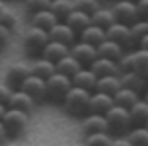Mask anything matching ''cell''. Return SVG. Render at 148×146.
I'll list each match as a JSON object with an SVG mask.
<instances>
[{"instance_id":"obj_21","label":"cell","mask_w":148,"mask_h":146,"mask_svg":"<svg viewBox=\"0 0 148 146\" xmlns=\"http://www.w3.org/2000/svg\"><path fill=\"white\" fill-rule=\"evenodd\" d=\"M119 88H121V78H119L117 74H107V76H97L94 90H96V92H103V94L113 95Z\"/></svg>"},{"instance_id":"obj_24","label":"cell","mask_w":148,"mask_h":146,"mask_svg":"<svg viewBox=\"0 0 148 146\" xmlns=\"http://www.w3.org/2000/svg\"><path fill=\"white\" fill-rule=\"evenodd\" d=\"M72 86H78V88H84V90H94V86H96V80H97V76L90 68H86V66H82L78 72L74 74L72 78Z\"/></svg>"},{"instance_id":"obj_33","label":"cell","mask_w":148,"mask_h":146,"mask_svg":"<svg viewBox=\"0 0 148 146\" xmlns=\"http://www.w3.org/2000/svg\"><path fill=\"white\" fill-rule=\"evenodd\" d=\"M0 23L14 33V31H18V27H20V18H18V16H16L10 8H6V10L0 14Z\"/></svg>"},{"instance_id":"obj_48","label":"cell","mask_w":148,"mask_h":146,"mask_svg":"<svg viewBox=\"0 0 148 146\" xmlns=\"http://www.w3.org/2000/svg\"><path fill=\"white\" fill-rule=\"evenodd\" d=\"M146 80H148V78H146Z\"/></svg>"},{"instance_id":"obj_34","label":"cell","mask_w":148,"mask_h":146,"mask_svg":"<svg viewBox=\"0 0 148 146\" xmlns=\"http://www.w3.org/2000/svg\"><path fill=\"white\" fill-rule=\"evenodd\" d=\"M131 33H133V39L134 41H138L144 33H148V20H144V18H138L136 22H133L131 25Z\"/></svg>"},{"instance_id":"obj_32","label":"cell","mask_w":148,"mask_h":146,"mask_svg":"<svg viewBox=\"0 0 148 146\" xmlns=\"http://www.w3.org/2000/svg\"><path fill=\"white\" fill-rule=\"evenodd\" d=\"M86 144H92V146H107L113 142V136H111V132L103 131V132H92V134H86V138H84Z\"/></svg>"},{"instance_id":"obj_3","label":"cell","mask_w":148,"mask_h":146,"mask_svg":"<svg viewBox=\"0 0 148 146\" xmlns=\"http://www.w3.org/2000/svg\"><path fill=\"white\" fill-rule=\"evenodd\" d=\"M103 117H105V123H107V131L111 134H125L131 129V117H129L127 107H121L117 103H113L103 113Z\"/></svg>"},{"instance_id":"obj_30","label":"cell","mask_w":148,"mask_h":146,"mask_svg":"<svg viewBox=\"0 0 148 146\" xmlns=\"http://www.w3.org/2000/svg\"><path fill=\"white\" fill-rule=\"evenodd\" d=\"M127 134V142L133 146H148V129L146 127H131Z\"/></svg>"},{"instance_id":"obj_45","label":"cell","mask_w":148,"mask_h":146,"mask_svg":"<svg viewBox=\"0 0 148 146\" xmlns=\"http://www.w3.org/2000/svg\"><path fill=\"white\" fill-rule=\"evenodd\" d=\"M99 2H105V0H99Z\"/></svg>"},{"instance_id":"obj_2","label":"cell","mask_w":148,"mask_h":146,"mask_svg":"<svg viewBox=\"0 0 148 146\" xmlns=\"http://www.w3.org/2000/svg\"><path fill=\"white\" fill-rule=\"evenodd\" d=\"M29 113H25L22 109H16V107H6L4 115H2V125L6 129L8 136H22L23 132L27 131V125H29Z\"/></svg>"},{"instance_id":"obj_40","label":"cell","mask_w":148,"mask_h":146,"mask_svg":"<svg viewBox=\"0 0 148 146\" xmlns=\"http://www.w3.org/2000/svg\"><path fill=\"white\" fill-rule=\"evenodd\" d=\"M136 45H138L140 49H146V51H148V33H144V35L136 41Z\"/></svg>"},{"instance_id":"obj_44","label":"cell","mask_w":148,"mask_h":146,"mask_svg":"<svg viewBox=\"0 0 148 146\" xmlns=\"http://www.w3.org/2000/svg\"><path fill=\"white\" fill-rule=\"evenodd\" d=\"M140 95H142V99H144V101L148 103V88H146V90H144V92H142Z\"/></svg>"},{"instance_id":"obj_37","label":"cell","mask_w":148,"mask_h":146,"mask_svg":"<svg viewBox=\"0 0 148 146\" xmlns=\"http://www.w3.org/2000/svg\"><path fill=\"white\" fill-rule=\"evenodd\" d=\"M10 39H12V31L0 23V49H4V47L8 45V41H10Z\"/></svg>"},{"instance_id":"obj_13","label":"cell","mask_w":148,"mask_h":146,"mask_svg":"<svg viewBox=\"0 0 148 146\" xmlns=\"http://www.w3.org/2000/svg\"><path fill=\"white\" fill-rule=\"evenodd\" d=\"M88 68L96 76H107V74H117V76H121V70H119L117 62L111 60V58H105V57H96Z\"/></svg>"},{"instance_id":"obj_15","label":"cell","mask_w":148,"mask_h":146,"mask_svg":"<svg viewBox=\"0 0 148 146\" xmlns=\"http://www.w3.org/2000/svg\"><path fill=\"white\" fill-rule=\"evenodd\" d=\"M82 131L84 134H92V132H103L107 131V123L101 113H86L84 121H82ZM109 132V131H107Z\"/></svg>"},{"instance_id":"obj_41","label":"cell","mask_w":148,"mask_h":146,"mask_svg":"<svg viewBox=\"0 0 148 146\" xmlns=\"http://www.w3.org/2000/svg\"><path fill=\"white\" fill-rule=\"evenodd\" d=\"M6 140H8V132H6V129H4L2 121H0V144H2V142H6Z\"/></svg>"},{"instance_id":"obj_26","label":"cell","mask_w":148,"mask_h":146,"mask_svg":"<svg viewBox=\"0 0 148 146\" xmlns=\"http://www.w3.org/2000/svg\"><path fill=\"white\" fill-rule=\"evenodd\" d=\"M55 68H57V72L64 74V76H68V78H72L74 74L82 68V64L68 53V55H64L62 58H59V60L55 62Z\"/></svg>"},{"instance_id":"obj_19","label":"cell","mask_w":148,"mask_h":146,"mask_svg":"<svg viewBox=\"0 0 148 146\" xmlns=\"http://www.w3.org/2000/svg\"><path fill=\"white\" fill-rule=\"evenodd\" d=\"M96 51H97V57H105V58H111V60L117 62L119 57L123 55L125 49H123L119 43H115V41H111V39L105 37L99 45H96Z\"/></svg>"},{"instance_id":"obj_20","label":"cell","mask_w":148,"mask_h":146,"mask_svg":"<svg viewBox=\"0 0 148 146\" xmlns=\"http://www.w3.org/2000/svg\"><path fill=\"white\" fill-rule=\"evenodd\" d=\"M131 70L148 78V51L136 47V51H131Z\"/></svg>"},{"instance_id":"obj_25","label":"cell","mask_w":148,"mask_h":146,"mask_svg":"<svg viewBox=\"0 0 148 146\" xmlns=\"http://www.w3.org/2000/svg\"><path fill=\"white\" fill-rule=\"evenodd\" d=\"M140 99V94L138 92H134V90H131V88H125V86H121L113 94V103H117V105H121V107H131L133 103H136Z\"/></svg>"},{"instance_id":"obj_36","label":"cell","mask_w":148,"mask_h":146,"mask_svg":"<svg viewBox=\"0 0 148 146\" xmlns=\"http://www.w3.org/2000/svg\"><path fill=\"white\" fill-rule=\"evenodd\" d=\"M49 4H51V0H25V10L29 14H33V12L49 8Z\"/></svg>"},{"instance_id":"obj_35","label":"cell","mask_w":148,"mask_h":146,"mask_svg":"<svg viewBox=\"0 0 148 146\" xmlns=\"http://www.w3.org/2000/svg\"><path fill=\"white\" fill-rule=\"evenodd\" d=\"M72 4H74L76 10H82V12H86V14H92V12H96L97 8L101 6L99 0H74Z\"/></svg>"},{"instance_id":"obj_7","label":"cell","mask_w":148,"mask_h":146,"mask_svg":"<svg viewBox=\"0 0 148 146\" xmlns=\"http://www.w3.org/2000/svg\"><path fill=\"white\" fill-rule=\"evenodd\" d=\"M111 10H113V16H115V22L131 25L133 22L138 20L136 4H134L133 0H117V2L111 6Z\"/></svg>"},{"instance_id":"obj_28","label":"cell","mask_w":148,"mask_h":146,"mask_svg":"<svg viewBox=\"0 0 148 146\" xmlns=\"http://www.w3.org/2000/svg\"><path fill=\"white\" fill-rule=\"evenodd\" d=\"M31 68V74H35V76H39V78H49L53 72H57V68H55V62L53 60H49V58H37L33 64H29Z\"/></svg>"},{"instance_id":"obj_16","label":"cell","mask_w":148,"mask_h":146,"mask_svg":"<svg viewBox=\"0 0 148 146\" xmlns=\"http://www.w3.org/2000/svg\"><path fill=\"white\" fill-rule=\"evenodd\" d=\"M129 117H131V127H146L148 123V103L144 99H138L129 107Z\"/></svg>"},{"instance_id":"obj_23","label":"cell","mask_w":148,"mask_h":146,"mask_svg":"<svg viewBox=\"0 0 148 146\" xmlns=\"http://www.w3.org/2000/svg\"><path fill=\"white\" fill-rule=\"evenodd\" d=\"M62 22H66L68 25L74 29V33L78 35L82 29L88 27L90 23H92V20H90V14H86V12H82V10H76V8H74V10L66 16V18H64V20H62Z\"/></svg>"},{"instance_id":"obj_43","label":"cell","mask_w":148,"mask_h":146,"mask_svg":"<svg viewBox=\"0 0 148 146\" xmlns=\"http://www.w3.org/2000/svg\"><path fill=\"white\" fill-rule=\"evenodd\" d=\"M4 111H6V103H0V119L4 115Z\"/></svg>"},{"instance_id":"obj_11","label":"cell","mask_w":148,"mask_h":146,"mask_svg":"<svg viewBox=\"0 0 148 146\" xmlns=\"http://www.w3.org/2000/svg\"><path fill=\"white\" fill-rule=\"evenodd\" d=\"M35 105H37L35 99L27 92L20 90V88L12 90V94H10V97H8V101H6V107H16V109H22L25 113H31V111L35 109Z\"/></svg>"},{"instance_id":"obj_5","label":"cell","mask_w":148,"mask_h":146,"mask_svg":"<svg viewBox=\"0 0 148 146\" xmlns=\"http://www.w3.org/2000/svg\"><path fill=\"white\" fill-rule=\"evenodd\" d=\"M47 41H49L47 29L29 25V29L23 33L22 45H23V49H25V53H29V55H41L43 47L47 45Z\"/></svg>"},{"instance_id":"obj_12","label":"cell","mask_w":148,"mask_h":146,"mask_svg":"<svg viewBox=\"0 0 148 146\" xmlns=\"http://www.w3.org/2000/svg\"><path fill=\"white\" fill-rule=\"evenodd\" d=\"M20 90L27 92L37 103L45 101V78H39V76H35V74H29V76L22 82Z\"/></svg>"},{"instance_id":"obj_22","label":"cell","mask_w":148,"mask_h":146,"mask_svg":"<svg viewBox=\"0 0 148 146\" xmlns=\"http://www.w3.org/2000/svg\"><path fill=\"white\" fill-rule=\"evenodd\" d=\"M78 39L96 47V45H99L105 39V29L99 27V25H96V23H90L88 27H84L80 33H78Z\"/></svg>"},{"instance_id":"obj_17","label":"cell","mask_w":148,"mask_h":146,"mask_svg":"<svg viewBox=\"0 0 148 146\" xmlns=\"http://www.w3.org/2000/svg\"><path fill=\"white\" fill-rule=\"evenodd\" d=\"M119 78H121V86L131 88V90L138 92V94H142L148 88V80L144 76H140V74H136L134 70H127V72H123Z\"/></svg>"},{"instance_id":"obj_9","label":"cell","mask_w":148,"mask_h":146,"mask_svg":"<svg viewBox=\"0 0 148 146\" xmlns=\"http://www.w3.org/2000/svg\"><path fill=\"white\" fill-rule=\"evenodd\" d=\"M70 55H72L82 66H90V64H92V60L97 57V51H96L94 45L76 39V41L70 45Z\"/></svg>"},{"instance_id":"obj_10","label":"cell","mask_w":148,"mask_h":146,"mask_svg":"<svg viewBox=\"0 0 148 146\" xmlns=\"http://www.w3.org/2000/svg\"><path fill=\"white\" fill-rule=\"evenodd\" d=\"M31 74V68L29 64H25V62H12V64L6 68V84L12 90L22 86V82L27 78Z\"/></svg>"},{"instance_id":"obj_46","label":"cell","mask_w":148,"mask_h":146,"mask_svg":"<svg viewBox=\"0 0 148 146\" xmlns=\"http://www.w3.org/2000/svg\"><path fill=\"white\" fill-rule=\"evenodd\" d=\"M146 129H148V123H146Z\"/></svg>"},{"instance_id":"obj_27","label":"cell","mask_w":148,"mask_h":146,"mask_svg":"<svg viewBox=\"0 0 148 146\" xmlns=\"http://www.w3.org/2000/svg\"><path fill=\"white\" fill-rule=\"evenodd\" d=\"M55 22H59L55 14H53L49 8H45V10H39V12H33L29 18V23L31 25H35V27H41V29H49Z\"/></svg>"},{"instance_id":"obj_18","label":"cell","mask_w":148,"mask_h":146,"mask_svg":"<svg viewBox=\"0 0 148 146\" xmlns=\"http://www.w3.org/2000/svg\"><path fill=\"white\" fill-rule=\"evenodd\" d=\"M70 53V47L64 43H60V41H53V39H49L47 41V45L43 47V51H41V57L49 58V60H53V62H57L59 58H62L64 55H68Z\"/></svg>"},{"instance_id":"obj_49","label":"cell","mask_w":148,"mask_h":146,"mask_svg":"<svg viewBox=\"0 0 148 146\" xmlns=\"http://www.w3.org/2000/svg\"><path fill=\"white\" fill-rule=\"evenodd\" d=\"M146 20H148V18H146Z\"/></svg>"},{"instance_id":"obj_1","label":"cell","mask_w":148,"mask_h":146,"mask_svg":"<svg viewBox=\"0 0 148 146\" xmlns=\"http://www.w3.org/2000/svg\"><path fill=\"white\" fill-rule=\"evenodd\" d=\"M90 90H84V88H78V86H70L68 92L64 94V97L60 99V105L62 109L66 111L68 115H74V117H84L88 113V107H90Z\"/></svg>"},{"instance_id":"obj_31","label":"cell","mask_w":148,"mask_h":146,"mask_svg":"<svg viewBox=\"0 0 148 146\" xmlns=\"http://www.w3.org/2000/svg\"><path fill=\"white\" fill-rule=\"evenodd\" d=\"M49 10L55 14L57 20H64V18L74 10V4H72V0H51Z\"/></svg>"},{"instance_id":"obj_47","label":"cell","mask_w":148,"mask_h":146,"mask_svg":"<svg viewBox=\"0 0 148 146\" xmlns=\"http://www.w3.org/2000/svg\"><path fill=\"white\" fill-rule=\"evenodd\" d=\"M133 2H136V0H133Z\"/></svg>"},{"instance_id":"obj_39","label":"cell","mask_w":148,"mask_h":146,"mask_svg":"<svg viewBox=\"0 0 148 146\" xmlns=\"http://www.w3.org/2000/svg\"><path fill=\"white\" fill-rule=\"evenodd\" d=\"M10 94H12V88L8 84H0V103H6Z\"/></svg>"},{"instance_id":"obj_42","label":"cell","mask_w":148,"mask_h":146,"mask_svg":"<svg viewBox=\"0 0 148 146\" xmlns=\"http://www.w3.org/2000/svg\"><path fill=\"white\" fill-rule=\"evenodd\" d=\"M6 8H8V6H6V0H0V14H2Z\"/></svg>"},{"instance_id":"obj_38","label":"cell","mask_w":148,"mask_h":146,"mask_svg":"<svg viewBox=\"0 0 148 146\" xmlns=\"http://www.w3.org/2000/svg\"><path fill=\"white\" fill-rule=\"evenodd\" d=\"M136 12H138V18H148V0H136Z\"/></svg>"},{"instance_id":"obj_14","label":"cell","mask_w":148,"mask_h":146,"mask_svg":"<svg viewBox=\"0 0 148 146\" xmlns=\"http://www.w3.org/2000/svg\"><path fill=\"white\" fill-rule=\"evenodd\" d=\"M111 105H113V95L92 90V94H90V107H88V113H101V115H103V113L109 109Z\"/></svg>"},{"instance_id":"obj_8","label":"cell","mask_w":148,"mask_h":146,"mask_svg":"<svg viewBox=\"0 0 148 146\" xmlns=\"http://www.w3.org/2000/svg\"><path fill=\"white\" fill-rule=\"evenodd\" d=\"M47 33H49V39H53V41H60V43L68 45V47L78 39V35L74 33V29L70 27L66 22H62V20H59V22L53 23L51 27L47 29Z\"/></svg>"},{"instance_id":"obj_29","label":"cell","mask_w":148,"mask_h":146,"mask_svg":"<svg viewBox=\"0 0 148 146\" xmlns=\"http://www.w3.org/2000/svg\"><path fill=\"white\" fill-rule=\"evenodd\" d=\"M90 20H92V23H96V25L105 29L115 22V16H113V10H111V8H101L99 6L96 12L90 14Z\"/></svg>"},{"instance_id":"obj_6","label":"cell","mask_w":148,"mask_h":146,"mask_svg":"<svg viewBox=\"0 0 148 146\" xmlns=\"http://www.w3.org/2000/svg\"><path fill=\"white\" fill-rule=\"evenodd\" d=\"M105 37L119 43L123 49H129V47L136 45V41L133 39V33H131V27L121 22H113L109 27H105Z\"/></svg>"},{"instance_id":"obj_4","label":"cell","mask_w":148,"mask_h":146,"mask_svg":"<svg viewBox=\"0 0 148 146\" xmlns=\"http://www.w3.org/2000/svg\"><path fill=\"white\" fill-rule=\"evenodd\" d=\"M72 86V80L60 72H53L49 78H45V101L51 103H60L68 92V88Z\"/></svg>"}]
</instances>
